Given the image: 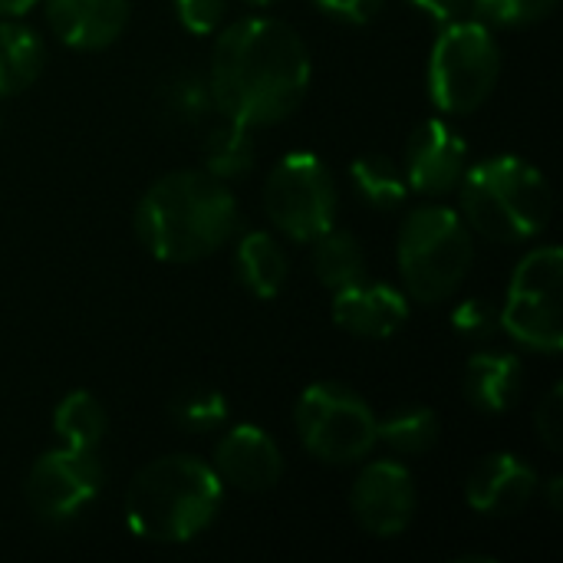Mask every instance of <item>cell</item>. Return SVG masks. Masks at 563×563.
Instances as JSON below:
<instances>
[{
    "mask_svg": "<svg viewBox=\"0 0 563 563\" xmlns=\"http://www.w3.org/2000/svg\"><path fill=\"white\" fill-rule=\"evenodd\" d=\"M333 320L340 330L360 340H389L409 320V300L389 284L356 280L343 290H333Z\"/></svg>",
    "mask_w": 563,
    "mask_h": 563,
    "instance_id": "cell-15",
    "label": "cell"
},
{
    "mask_svg": "<svg viewBox=\"0 0 563 563\" xmlns=\"http://www.w3.org/2000/svg\"><path fill=\"white\" fill-rule=\"evenodd\" d=\"M534 429H538V439L551 449V452H561L563 449V386H551L548 396L541 399L538 412H534Z\"/></svg>",
    "mask_w": 563,
    "mask_h": 563,
    "instance_id": "cell-30",
    "label": "cell"
},
{
    "mask_svg": "<svg viewBox=\"0 0 563 563\" xmlns=\"http://www.w3.org/2000/svg\"><path fill=\"white\" fill-rule=\"evenodd\" d=\"M462 393L472 409L485 416H501L515 409L525 393V363L508 350H482L465 366Z\"/></svg>",
    "mask_w": 563,
    "mask_h": 563,
    "instance_id": "cell-17",
    "label": "cell"
},
{
    "mask_svg": "<svg viewBox=\"0 0 563 563\" xmlns=\"http://www.w3.org/2000/svg\"><path fill=\"white\" fill-rule=\"evenodd\" d=\"M53 432L66 449L96 452L109 432V412L89 389H73L53 412Z\"/></svg>",
    "mask_w": 563,
    "mask_h": 563,
    "instance_id": "cell-20",
    "label": "cell"
},
{
    "mask_svg": "<svg viewBox=\"0 0 563 563\" xmlns=\"http://www.w3.org/2000/svg\"><path fill=\"white\" fill-rule=\"evenodd\" d=\"M561 0H472V16L485 26H531L548 20Z\"/></svg>",
    "mask_w": 563,
    "mask_h": 563,
    "instance_id": "cell-27",
    "label": "cell"
},
{
    "mask_svg": "<svg viewBox=\"0 0 563 563\" xmlns=\"http://www.w3.org/2000/svg\"><path fill=\"white\" fill-rule=\"evenodd\" d=\"M211 468L218 472L224 485L247 492V495H264L277 488L284 475V455L261 426H234L214 445Z\"/></svg>",
    "mask_w": 563,
    "mask_h": 563,
    "instance_id": "cell-13",
    "label": "cell"
},
{
    "mask_svg": "<svg viewBox=\"0 0 563 563\" xmlns=\"http://www.w3.org/2000/svg\"><path fill=\"white\" fill-rule=\"evenodd\" d=\"M168 412L185 432H214L228 422V399L211 386H188L172 399Z\"/></svg>",
    "mask_w": 563,
    "mask_h": 563,
    "instance_id": "cell-26",
    "label": "cell"
},
{
    "mask_svg": "<svg viewBox=\"0 0 563 563\" xmlns=\"http://www.w3.org/2000/svg\"><path fill=\"white\" fill-rule=\"evenodd\" d=\"M234 264H238L241 284L261 300L277 297L290 277V257H287L284 244L267 231H247L238 241Z\"/></svg>",
    "mask_w": 563,
    "mask_h": 563,
    "instance_id": "cell-18",
    "label": "cell"
},
{
    "mask_svg": "<svg viewBox=\"0 0 563 563\" xmlns=\"http://www.w3.org/2000/svg\"><path fill=\"white\" fill-rule=\"evenodd\" d=\"M254 158H257V152H254L251 129L234 122V119H224V122L211 125L205 142H201L205 172H211L221 181L244 178L254 168Z\"/></svg>",
    "mask_w": 563,
    "mask_h": 563,
    "instance_id": "cell-21",
    "label": "cell"
},
{
    "mask_svg": "<svg viewBox=\"0 0 563 563\" xmlns=\"http://www.w3.org/2000/svg\"><path fill=\"white\" fill-rule=\"evenodd\" d=\"M452 327L459 336L472 340V343H485L498 333L501 327V310L482 297H468L452 310Z\"/></svg>",
    "mask_w": 563,
    "mask_h": 563,
    "instance_id": "cell-28",
    "label": "cell"
},
{
    "mask_svg": "<svg viewBox=\"0 0 563 563\" xmlns=\"http://www.w3.org/2000/svg\"><path fill=\"white\" fill-rule=\"evenodd\" d=\"M548 488H551V508H554V511H563V505H561L563 482L561 478H551V485H548Z\"/></svg>",
    "mask_w": 563,
    "mask_h": 563,
    "instance_id": "cell-34",
    "label": "cell"
},
{
    "mask_svg": "<svg viewBox=\"0 0 563 563\" xmlns=\"http://www.w3.org/2000/svg\"><path fill=\"white\" fill-rule=\"evenodd\" d=\"M310 76V49L290 23L244 16L214 40L208 89L224 119L264 129L300 109Z\"/></svg>",
    "mask_w": 563,
    "mask_h": 563,
    "instance_id": "cell-1",
    "label": "cell"
},
{
    "mask_svg": "<svg viewBox=\"0 0 563 563\" xmlns=\"http://www.w3.org/2000/svg\"><path fill=\"white\" fill-rule=\"evenodd\" d=\"M379 442L396 455H426L439 442V416L419 402L399 406L379 419Z\"/></svg>",
    "mask_w": 563,
    "mask_h": 563,
    "instance_id": "cell-24",
    "label": "cell"
},
{
    "mask_svg": "<svg viewBox=\"0 0 563 563\" xmlns=\"http://www.w3.org/2000/svg\"><path fill=\"white\" fill-rule=\"evenodd\" d=\"M406 3L439 26L472 16V0H406Z\"/></svg>",
    "mask_w": 563,
    "mask_h": 563,
    "instance_id": "cell-32",
    "label": "cell"
},
{
    "mask_svg": "<svg viewBox=\"0 0 563 563\" xmlns=\"http://www.w3.org/2000/svg\"><path fill=\"white\" fill-rule=\"evenodd\" d=\"M294 422L303 449L327 465H360L379 445V419L373 406L343 383L307 386Z\"/></svg>",
    "mask_w": 563,
    "mask_h": 563,
    "instance_id": "cell-7",
    "label": "cell"
},
{
    "mask_svg": "<svg viewBox=\"0 0 563 563\" xmlns=\"http://www.w3.org/2000/svg\"><path fill=\"white\" fill-rule=\"evenodd\" d=\"M313 244V274L323 287L343 290L366 277V254L350 231H323Z\"/></svg>",
    "mask_w": 563,
    "mask_h": 563,
    "instance_id": "cell-23",
    "label": "cell"
},
{
    "mask_svg": "<svg viewBox=\"0 0 563 563\" xmlns=\"http://www.w3.org/2000/svg\"><path fill=\"white\" fill-rule=\"evenodd\" d=\"M356 195L376 211H396L409 198L406 172L383 152H366L350 165Z\"/></svg>",
    "mask_w": 563,
    "mask_h": 563,
    "instance_id": "cell-22",
    "label": "cell"
},
{
    "mask_svg": "<svg viewBox=\"0 0 563 563\" xmlns=\"http://www.w3.org/2000/svg\"><path fill=\"white\" fill-rule=\"evenodd\" d=\"M129 0H46L49 30L82 53L112 46L129 23Z\"/></svg>",
    "mask_w": 563,
    "mask_h": 563,
    "instance_id": "cell-16",
    "label": "cell"
},
{
    "mask_svg": "<svg viewBox=\"0 0 563 563\" xmlns=\"http://www.w3.org/2000/svg\"><path fill=\"white\" fill-rule=\"evenodd\" d=\"M247 3H254V7H271V3H277V0H247Z\"/></svg>",
    "mask_w": 563,
    "mask_h": 563,
    "instance_id": "cell-35",
    "label": "cell"
},
{
    "mask_svg": "<svg viewBox=\"0 0 563 563\" xmlns=\"http://www.w3.org/2000/svg\"><path fill=\"white\" fill-rule=\"evenodd\" d=\"M175 13L185 30L205 36L214 33L228 13V0H175Z\"/></svg>",
    "mask_w": 563,
    "mask_h": 563,
    "instance_id": "cell-29",
    "label": "cell"
},
{
    "mask_svg": "<svg viewBox=\"0 0 563 563\" xmlns=\"http://www.w3.org/2000/svg\"><path fill=\"white\" fill-rule=\"evenodd\" d=\"M350 508L356 525L373 538L402 534L419 508L412 472L399 462H369L353 485Z\"/></svg>",
    "mask_w": 563,
    "mask_h": 563,
    "instance_id": "cell-11",
    "label": "cell"
},
{
    "mask_svg": "<svg viewBox=\"0 0 563 563\" xmlns=\"http://www.w3.org/2000/svg\"><path fill=\"white\" fill-rule=\"evenodd\" d=\"M396 261L406 294L422 307H435L465 284L475 264V234L459 211L422 205L402 221Z\"/></svg>",
    "mask_w": 563,
    "mask_h": 563,
    "instance_id": "cell-5",
    "label": "cell"
},
{
    "mask_svg": "<svg viewBox=\"0 0 563 563\" xmlns=\"http://www.w3.org/2000/svg\"><path fill=\"white\" fill-rule=\"evenodd\" d=\"M224 501L218 472L191 455L148 462L125 492V525L152 544H188L205 534Z\"/></svg>",
    "mask_w": 563,
    "mask_h": 563,
    "instance_id": "cell-3",
    "label": "cell"
},
{
    "mask_svg": "<svg viewBox=\"0 0 563 563\" xmlns=\"http://www.w3.org/2000/svg\"><path fill=\"white\" fill-rule=\"evenodd\" d=\"M534 492H538V472L508 452H495L482 459L465 482L468 505L488 518L521 515L531 505Z\"/></svg>",
    "mask_w": 563,
    "mask_h": 563,
    "instance_id": "cell-14",
    "label": "cell"
},
{
    "mask_svg": "<svg viewBox=\"0 0 563 563\" xmlns=\"http://www.w3.org/2000/svg\"><path fill=\"white\" fill-rule=\"evenodd\" d=\"M102 485H106V472L96 452L59 445L33 462L23 492L36 518L63 525L76 518L86 505H92Z\"/></svg>",
    "mask_w": 563,
    "mask_h": 563,
    "instance_id": "cell-10",
    "label": "cell"
},
{
    "mask_svg": "<svg viewBox=\"0 0 563 563\" xmlns=\"http://www.w3.org/2000/svg\"><path fill=\"white\" fill-rule=\"evenodd\" d=\"M323 13H330V16H336V20H343V23H369L379 10H383V3L386 0H313Z\"/></svg>",
    "mask_w": 563,
    "mask_h": 563,
    "instance_id": "cell-31",
    "label": "cell"
},
{
    "mask_svg": "<svg viewBox=\"0 0 563 563\" xmlns=\"http://www.w3.org/2000/svg\"><path fill=\"white\" fill-rule=\"evenodd\" d=\"M561 284L563 251L558 244L534 247L521 257L508 284V300L501 307V327L511 333L515 343L548 356L561 353Z\"/></svg>",
    "mask_w": 563,
    "mask_h": 563,
    "instance_id": "cell-9",
    "label": "cell"
},
{
    "mask_svg": "<svg viewBox=\"0 0 563 563\" xmlns=\"http://www.w3.org/2000/svg\"><path fill=\"white\" fill-rule=\"evenodd\" d=\"M468 172V145L445 119H426L416 125L406 145V181L412 191L442 198L459 188Z\"/></svg>",
    "mask_w": 563,
    "mask_h": 563,
    "instance_id": "cell-12",
    "label": "cell"
},
{
    "mask_svg": "<svg viewBox=\"0 0 563 563\" xmlns=\"http://www.w3.org/2000/svg\"><path fill=\"white\" fill-rule=\"evenodd\" d=\"M158 106L172 125H198L214 109L208 76H198V73L172 76L158 92Z\"/></svg>",
    "mask_w": 563,
    "mask_h": 563,
    "instance_id": "cell-25",
    "label": "cell"
},
{
    "mask_svg": "<svg viewBox=\"0 0 563 563\" xmlns=\"http://www.w3.org/2000/svg\"><path fill=\"white\" fill-rule=\"evenodd\" d=\"M462 218L472 234L495 244L538 238L554 211V195L541 168L518 155H495L468 165L459 181Z\"/></svg>",
    "mask_w": 563,
    "mask_h": 563,
    "instance_id": "cell-4",
    "label": "cell"
},
{
    "mask_svg": "<svg viewBox=\"0 0 563 563\" xmlns=\"http://www.w3.org/2000/svg\"><path fill=\"white\" fill-rule=\"evenodd\" d=\"M40 0H0V20H16L23 13H30Z\"/></svg>",
    "mask_w": 563,
    "mask_h": 563,
    "instance_id": "cell-33",
    "label": "cell"
},
{
    "mask_svg": "<svg viewBox=\"0 0 563 563\" xmlns=\"http://www.w3.org/2000/svg\"><path fill=\"white\" fill-rule=\"evenodd\" d=\"M0 129H3V119H0Z\"/></svg>",
    "mask_w": 563,
    "mask_h": 563,
    "instance_id": "cell-36",
    "label": "cell"
},
{
    "mask_svg": "<svg viewBox=\"0 0 563 563\" xmlns=\"http://www.w3.org/2000/svg\"><path fill=\"white\" fill-rule=\"evenodd\" d=\"M43 63H46V46L40 33L16 20H0V99L30 89L40 79Z\"/></svg>",
    "mask_w": 563,
    "mask_h": 563,
    "instance_id": "cell-19",
    "label": "cell"
},
{
    "mask_svg": "<svg viewBox=\"0 0 563 563\" xmlns=\"http://www.w3.org/2000/svg\"><path fill=\"white\" fill-rule=\"evenodd\" d=\"M501 79V46L475 16L445 23L429 53V96L445 115H472Z\"/></svg>",
    "mask_w": 563,
    "mask_h": 563,
    "instance_id": "cell-6",
    "label": "cell"
},
{
    "mask_svg": "<svg viewBox=\"0 0 563 563\" xmlns=\"http://www.w3.org/2000/svg\"><path fill=\"white\" fill-rule=\"evenodd\" d=\"M264 211L284 238L300 244H310L323 231L336 228L340 195L327 162L313 152L284 155L267 175Z\"/></svg>",
    "mask_w": 563,
    "mask_h": 563,
    "instance_id": "cell-8",
    "label": "cell"
},
{
    "mask_svg": "<svg viewBox=\"0 0 563 563\" xmlns=\"http://www.w3.org/2000/svg\"><path fill=\"white\" fill-rule=\"evenodd\" d=\"M241 224L228 181L205 168H178L148 185L135 208L142 247L168 264L205 261L221 251Z\"/></svg>",
    "mask_w": 563,
    "mask_h": 563,
    "instance_id": "cell-2",
    "label": "cell"
}]
</instances>
